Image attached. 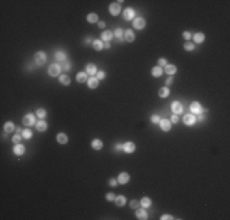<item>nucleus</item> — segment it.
I'll list each match as a JSON object with an SVG mask.
<instances>
[{
	"instance_id": "nucleus-32",
	"label": "nucleus",
	"mask_w": 230,
	"mask_h": 220,
	"mask_svg": "<svg viewBox=\"0 0 230 220\" xmlns=\"http://www.w3.org/2000/svg\"><path fill=\"white\" fill-rule=\"evenodd\" d=\"M165 72L168 74V75H175L176 74V66L175 65H167L165 66Z\"/></svg>"
},
{
	"instance_id": "nucleus-49",
	"label": "nucleus",
	"mask_w": 230,
	"mask_h": 220,
	"mask_svg": "<svg viewBox=\"0 0 230 220\" xmlns=\"http://www.w3.org/2000/svg\"><path fill=\"white\" fill-rule=\"evenodd\" d=\"M173 82H174V78H173L171 76H170V77H168V78H167V81H165V84H167V86H170V84H173Z\"/></svg>"
},
{
	"instance_id": "nucleus-34",
	"label": "nucleus",
	"mask_w": 230,
	"mask_h": 220,
	"mask_svg": "<svg viewBox=\"0 0 230 220\" xmlns=\"http://www.w3.org/2000/svg\"><path fill=\"white\" fill-rule=\"evenodd\" d=\"M114 34L116 38H119L120 42H124V31H122V28H116Z\"/></svg>"
},
{
	"instance_id": "nucleus-54",
	"label": "nucleus",
	"mask_w": 230,
	"mask_h": 220,
	"mask_svg": "<svg viewBox=\"0 0 230 220\" xmlns=\"http://www.w3.org/2000/svg\"><path fill=\"white\" fill-rule=\"evenodd\" d=\"M104 47H105L106 49H109V48H110V43H109V42H105V43H104Z\"/></svg>"
},
{
	"instance_id": "nucleus-18",
	"label": "nucleus",
	"mask_w": 230,
	"mask_h": 220,
	"mask_svg": "<svg viewBox=\"0 0 230 220\" xmlns=\"http://www.w3.org/2000/svg\"><path fill=\"white\" fill-rule=\"evenodd\" d=\"M76 81L78 83H83L86 81H88V75H87V72H78L76 75Z\"/></svg>"
},
{
	"instance_id": "nucleus-19",
	"label": "nucleus",
	"mask_w": 230,
	"mask_h": 220,
	"mask_svg": "<svg viewBox=\"0 0 230 220\" xmlns=\"http://www.w3.org/2000/svg\"><path fill=\"white\" fill-rule=\"evenodd\" d=\"M136 217L140 220H146L148 219V214L145 209H136Z\"/></svg>"
},
{
	"instance_id": "nucleus-20",
	"label": "nucleus",
	"mask_w": 230,
	"mask_h": 220,
	"mask_svg": "<svg viewBox=\"0 0 230 220\" xmlns=\"http://www.w3.org/2000/svg\"><path fill=\"white\" fill-rule=\"evenodd\" d=\"M204 39H206V35H204L202 32H197V33L193 34V40H195L196 43H198V44L203 43Z\"/></svg>"
},
{
	"instance_id": "nucleus-8",
	"label": "nucleus",
	"mask_w": 230,
	"mask_h": 220,
	"mask_svg": "<svg viewBox=\"0 0 230 220\" xmlns=\"http://www.w3.org/2000/svg\"><path fill=\"white\" fill-rule=\"evenodd\" d=\"M135 15H136V12H135L134 9L127 7V9H125V11H124V14H122V16H124V20H126V21H131V20H134Z\"/></svg>"
},
{
	"instance_id": "nucleus-10",
	"label": "nucleus",
	"mask_w": 230,
	"mask_h": 220,
	"mask_svg": "<svg viewBox=\"0 0 230 220\" xmlns=\"http://www.w3.org/2000/svg\"><path fill=\"white\" fill-rule=\"evenodd\" d=\"M132 25H134V27L136 29H143L146 27V21H145V18H142V17H137L134 20Z\"/></svg>"
},
{
	"instance_id": "nucleus-41",
	"label": "nucleus",
	"mask_w": 230,
	"mask_h": 220,
	"mask_svg": "<svg viewBox=\"0 0 230 220\" xmlns=\"http://www.w3.org/2000/svg\"><path fill=\"white\" fill-rule=\"evenodd\" d=\"M160 121V117L158 115H152L151 116V122H153V124H159Z\"/></svg>"
},
{
	"instance_id": "nucleus-16",
	"label": "nucleus",
	"mask_w": 230,
	"mask_h": 220,
	"mask_svg": "<svg viewBox=\"0 0 230 220\" xmlns=\"http://www.w3.org/2000/svg\"><path fill=\"white\" fill-rule=\"evenodd\" d=\"M91 146H92V148H93L94 151H100L102 148H103V142H102L100 140H98V138H94V140L92 141Z\"/></svg>"
},
{
	"instance_id": "nucleus-33",
	"label": "nucleus",
	"mask_w": 230,
	"mask_h": 220,
	"mask_svg": "<svg viewBox=\"0 0 230 220\" xmlns=\"http://www.w3.org/2000/svg\"><path fill=\"white\" fill-rule=\"evenodd\" d=\"M87 21H88L89 23L98 22V15H97V14H88V15H87Z\"/></svg>"
},
{
	"instance_id": "nucleus-43",
	"label": "nucleus",
	"mask_w": 230,
	"mask_h": 220,
	"mask_svg": "<svg viewBox=\"0 0 230 220\" xmlns=\"http://www.w3.org/2000/svg\"><path fill=\"white\" fill-rule=\"evenodd\" d=\"M96 76H97V78H98L99 81L100 80H104L105 78V72H104V71H98Z\"/></svg>"
},
{
	"instance_id": "nucleus-28",
	"label": "nucleus",
	"mask_w": 230,
	"mask_h": 220,
	"mask_svg": "<svg viewBox=\"0 0 230 220\" xmlns=\"http://www.w3.org/2000/svg\"><path fill=\"white\" fill-rule=\"evenodd\" d=\"M92 45H93V48L97 50V52H99V50H102V49L104 48L103 42H102V40H99V39H94L93 43H92Z\"/></svg>"
},
{
	"instance_id": "nucleus-46",
	"label": "nucleus",
	"mask_w": 230,
	"mask_h": 220,
	"mask_svg": "<svg viewBox=\"0 0 230 220\" xmlns=\"http://www.w3.org/2000/svg\"><path fill=\"white\" fill-rule=\"evenodd\" d=\"M170 121L173 122V124H177V122H179V117H177V115L173 114V115H171V117H170Z\"/></svg>"
},
{
	"instance_id": "nucleus-27",
	"label": "nucleus",
	"mask_w": 230,
	"mask_h": 220,
	"mask_svg": "<svg viewBox=\"0 0 230 220\" xmlns=\"http://www.w3.org/2000/svg\"><path fill=\"white\" fill-rule=\"evenodd\" d=\"M66 56L68 55H66V53L63 52V50H58V52L55 53V59H57L58 61H63L64 63V61L66 60Z\"/></svg>"
},
{
	"instance_id": "nucleus-15",
	"label": "nucleus",
	"mask_w": 230,
	"mask_h": 220,
	"mask_svg": "<svg viewBox=\"0 0 230 220\" xmlns=\"http://www.w3.org/2000/svg\"><path fill=\"white\" fill-rule=\"evenodd\" d=\"M87 84H88L89 88L94 89V88H97V87H98V84H99V80L97 78V77H94V76H92V77H91V78H88V81H87Z\"/></svg>"
},
{
	"instance_id": "nucleus-7",
	"label": "nucleus",
	"mask_w": 230,
	"mask_h": 220,
	"mask_svg": "<svg viewBox=\"0 0 230 220\" xmlns=\"http://www.w3.org/2000/svg\"><path fill=\"white\" fill-rule=\"evenodd\" d=\"M120 11H121V7L117 3H111L109 5V12L111 16H117V15L120 14Z\"/></svg>"
},
{
	"instance_id": "nucleus-47",
	"label": "nucleus",
	"mask_w": 230,
	"mask_h": 220,
	"mask_svg": "<svg viewBox=\"0 0 230 220\" xmlns=\"http://www.w3.org/2000/svg\"><path fill=\"white\" fill-rule=\"evenodd\" d=\"M160 219L162 220H171V219H174V217L170 215V214H164V215H162Z\"/></svg>"
},
{
	"instance_id": "nucleus-53",
	"label": "nucleus",
	"mask_w": 230,
	"mask_h": 220,
	"mask_svg": "<svg viewBox=\"0 0 230 220\" xmlns=\"http://www.w3.org/2000/svg\"><path fill=\"white\" fill-rule=\"evenodd\" d=\"M98 27L99 28H104L105 27V22H98Z\"/></svg>"
},
{
	"instance_id": "nucleus-45",
	"label": "nucleus",
	"mask_w": 230,
	"mask_h": 220,
	"mask_svg": "<svg viewBox=\"0 0 230 220\" xmlns=\"http://www.w3.org/2000/svg\"><path fill=\"white\" fill-rule=\"evenodd\" d=\"M158 64H159L160 67H162V66H167V59L165 58H160L159 60H158Z\"/></svg>"
},
{
	"instance_id": "nucleus-55",
	"label": "nucleus",
	"mask_w": 230,
	"mask_h": 220,
	"mask_svg": "<svg viewBox=\"0 0 230 220\" xmlns=\"http://www.w3.org/2000/svg\"><path fill=\"white\" fill-rule=\"evenodd\" d=\"M16 131H17V133H20V132H21V129H20V127L17 126V129H16Z\"/></svg>"
},
{
	"instance_id": "nucleus-37",
	"label": "nucleus",
	"mask_w": 230,
	"mask_h": 220,
	"mask_svg": "<svg viewBox=\"0 0 230 220\" xmlns=\"http://www.w3.org/2000/svg\"><path fill=\"white\" fill-rule=\"evenodd\" d=\"M184 49L187 50V52H192V50L195 49V45H193V43H191V42H186L185 44H184Z\"/></svg>"
},
{
	"instance_id": "nucleus-35",
	"label": "nucleus",
	"mask_w": 230,
	"mask_h": 220,
	"mask_svg": "<svg viewBox=\"0 0 230 220\" xmlns=\"http://www.w3.org/2000/svg\"><path fill=\"white\" fill-rule=\"evenodd\" d=\"M32 136H33V133H32V131H31V130H28V129L22 130V137H23V140H29V138H32Z\"/></svg>"
},
{
	"instance_id": "nucleus-29",
	"label": "nucleus",
	"mask_w": 230,
	"mask_h": 220,
	"mask_svg": "<svg viewBox=\"0 0 230 220\" xmlns=\"http://www.w3.org/2000/svg\"><path fill=\"white\" fill-rule=\"evenodd\" d=\"M14 130H16V127H15V125L12 124L11 121L6 122V124L4 125V131L6 132V133H10V132H12Z\"/></svg>"
},
{
	"instance_id": "nucleus-31",
	"label": "nucleus",
	"mask_w": 230,
	"mask_h": 220,
	"mask_svg": "<svg viewBox=\"0 0 230 220\" xmlns=\"http://www.w3.org/2000/svg\"><path fill=\"white\" fill-rule=\"evenodd\" d=\"M59 81H60V83L64 84V86H69L71 83L70 77H69V76H66V75H60L59 76Z\"/></svg>"
},
{
	"instance_id": "nucleus-24",
	"label": "nucleus",
	"mask_w": 230,
	"mask_h": 220,
	"mask_svg": "<svg viewBox=\"0 0 230 220\" xmlns=\"http://www.w3.org/2000/svg\"><path fill=\"white\" fill-rule=\"evenodd\" d=\"M57 141L60 143V144H66L68 143V141H69V138H68V136H66L65 133H58L57 135Z\"/></svg>"
},
{
	"instance_id": "nucleus-4",
	"label": "nucleus",
	"mask_w": 230,
	"mask_h": 220,
	"mask_svg": "<svg viewBox=\"0 0 230 220\" xmlns=\"http://www.w3.org/2000/svg\"><path fill=\"white\" fill-rule=\"evenodd\" d=\"M22 124L25 126H32L35 124V116L33 114H27L22 117Z\"/></svg>"
},
{
	"instance_id": "nucleus-52",
	"label": "nucleus",
	"mask_w": 230,
	"mask_h": 220,
	"mask_svg": "<svg viewBox=\"0 0 230 220\" xmlns=\"http://www.w3.org/2000/svg\"><path fill=\"white\" fill-rule=\"evenodd\" d=\"M93 40H94V39H92L91 37H87V38H86V40H85V42H86V44H88V43H91V42H92V43H93Z\"/></svg>"
},
{
	"instance_id": "nucleus-25",
	"label": "nucleus",
	"mask_w": 230,
	"mask_h": 220,
	"mask_svg": "<svg viewBox=\"0 0 230 220\" xmlns=\"http://www.w3.org/2000/svg\"><path fill=\"white\" fill-rule=\"evenodd\" d=\"M115 204L117 207H124L126 204V197L125 196H117L115 197Z\"/></svg>"
},
{
	"instance_id": "nucleus-17",
	"label": "nucleus",
	"mask_w": 230,
	"mask_h": 220,
	"mask_svg": "<svg viewBox=\"0 0 230 220\" xmlns=\"http://www.w3.org/2000/svg\"><path fill=\"white\" fill-rule=\"evenodd\" d=\"M35 127H37V131L44 132V131H47V129H48V124L44 120H40V121H38L37 124H35Z\"/></svg>"
},
{
	"instance_id": "nucleus-48",
	"label": "nucleus",
	"mask_w": 230,
	"mask_h": 220,
	"mask_svg": "<svg viewBox=\"0 0 230 220\" xmlns=\"http://www.w3.org/2000/svg\"><path fill=\"white\" fill-rule=\"evenodd\" d=\"M116 185H117V181L115 180V178H110V180H109V186L115 187Z\"/></svg>"
},
{
	"instance_id": "nucleus-21",
	"label": "nucleus",
	"mask_w": 230,
	"mask_h": 220,
	"mask_svg": "<svg viewBox=\"0 0 230 220\" xmlns=\"http://www.w3.org/2000/svg\"><path fill=\"white\" fill-rule=\"evenodd\" d=\"M151 74L153 77H160V76L163 75V69L160 67V66H154L152 70H151Z\"/></svg>"
},
{
	"instance_id": "nucleus-9",
	"label": "nucleus",
	"mask_w": 230,
	"mask_h": 220,
	"mask_svg": "<svg viewBox=\"0 0 230 220\" xmlns=\"http://www.w3.org/2000/svg\"><path fill=\"white\" fill-rule=\"evenodd\" d=\"M182 120H184V124L187 125V126H193V125L196 124V116L193 115V114H187V115H185Z\"/></svg>"
},
{
	"instance_id": "nucleus-1",
	"label": "nucleus",
	"mask_w": 230,
	"mask_h": 220,
	"mask_svg": "<svg viewBox=\"0 0 230 220\" xmlns=\"http://www.w3.org/2000/svg\"><path fill=\"white\" fill-rule=\"evenodd\" d=\"M61 65L59 64H52L49 66L48 69V74L52 76V77H57V76H60V72H61Z\"/></svg>"
},
{
	"instance_id": "nucleus-13",
	"label": "nucleus",
	"mask_w": 230,
	"mask_h": 220,
	"mask_svg": "<svg viewBox=\"0 0 230 220\" xmlns=\"http://www.w3.org/2000/svg\"><path fill=\"white\" fill-rule=\"evenodd\" d=\"M124 39L126 40V42H129V43L134 42V40H135V33L132 32L131 29H126L124 32Z\"/></svg>"
},
{
	"instance_id": "nucleus-50",
	"label": "nucleus",
	"mask_w": 230,
	"mask_h": 220,
	"mask_svg": "<svg viewBox=\"0 0 230 220\" xmlns=\"http://www.w3.org/2000/svg\"><path fill=\"white\" fill-rule=\"evenodd\" d=\"M115 151H116V152L122 151V144H121V143H117V144L115 146Z\"/></svg>"
},
{
	"instance_id": "nucleus-38",
	"label": "nucleus",
	"mask_w": 230,
	"mask_h": 220,
	"mask_svg": "<svg viewBox=\"0 0 230 220\" xmlns=\"http://www.w3.org/2000/svg\"><path fill=\"white\" fill-rule=\"evenodd\" d=\"M22 135H20V133H16V135H15L14 137H12V142L15 143V144H17V143H20V141H21L22 140Z\"/></svg>"
},
{
	"instance_id": "nucleus-3",
	"label": "nucleus",
	"mask_w": 230,
	"mask_h": 220,
	"mask_svg": "<svg viewBox=\"0 0 230 220\" xmlns=\"http://www.w3.org/2000/svg\"><path fill=\"white\" fill-rule=\"evenodd\" d=\"M190 111L192 112L193 115H198V114H202L203 109H202V105L198 103V101H193V103L190 104Z\"/></svg>"
},
{
	"instance_id": "nucleus-12",
	"label": "nucleus",
	"mask_w": 230,
	"mask_h": 220,
	"mask_svg": "<svg viewBox=\"0 0 230 220\" xmlns=\"http://www.w3.org/2000/svg\"><path fill=\"white\" fill-rule=\"evenodd\" d=\"M130 181V175L127 172H121L119 176H117V182L121 183V185H125Z\"/></svg>"
},
{
	"instance_id": "nucleus-30",
	"label": "nucleus",
	"mask_w": 230,
	"mask_h": 220,
	"mask_svg": "<svg viewBox=\"0 0 230 220\" xmlns=\"http://www.w3.org/2000/svg\"><path fill=\"white\" fill-rule=\"evenodd\" d=\"M140 204L143 208H149L151 206H152V201H151V198H148V197H143L140 201Z\"/></svg>"
},
{
	"instance_id": "nucleus-51",
	"label": "nucleus",
	"mask_w": 230,
	"mask_h": 220,
	"mask_svg": "<svg viewBox=\"0 0 230 220\" xmlns=\"http://www.w3.org/2000/svg\"><path fill=\"white\" fill-rule=\"evenodd\" d=\"M204 119H206V117H204L202 114H198V117H197V119L196 120H198V121H203Z\"/></svg>"
},
{
	"instance_id": "nucleus-42",
	"label": "nucleus",
	"mask_w": 230,
	"mask_h": 220,
	"mask_svg": "<svg viewBox=\"0 0 230 220\" xmlns=\"http://www.w3.org/2000/svg\"><path fill=\"white\" fill-rule=\"evenodd\" d=\"M61 69H63L64 71H69V70L71 69V65H70L69 61H64V63H63V66H61Z\"/></svg>"
},
{
	"instance_id": "nucleus-11",
	"label": "nucleus",
	"mask_w": 230,
	"mask_h": 220,
	"mask_svg": "<svg viewBox=\"0 0 230 220\" xmlns=\"http://www.w3.org/2000/svg\"><path fill=\"white\" fill-rule=\"evenodd\" d=\"M159 126L164 132H168V131H170V129H171V122L169 120H167V119H160Z\"/></svg>"
},
{
	"instance_id": "nucleus-36",
	"label": "nucleus",
	"mask_w": 230,
	"mask_h": 220,
	"mask_svg": "<svg viewBox=\"0 0 230 220\" xmlns=\"http://www.w3.org/2000/svg\"><path fill=\"white\" fill-rule=\"evenodd\" d=\"M35 114H37V116L39 117V119H44L45 116H47V110H44L42 108H39L35 110Z\"/></svg>"
},
{
	"instance_id": "nucleus-23",
	"label": "nucleus",
	"mask_w": 230,
	"mask_h": 220,
	"mask_svg": "<svg viewBox=\"0 0 230 220\" xmlns=\"http://www.w3.org/2000/svg\"><path fill=\"white\" fill-rule=\"evenodd\" d=\"M23 153H25V146L20 144V143L15 144V147H14V154H16V155H22Z\"/></svg>"
},
{
	"instance_id": "nucleus-6",
	"label": "nucleus",
	"mask_w": 230,
	"mask_h": 220,
	"mask_svg": "<svg viewBox=\"0 0 230 220\" xmlns=\"http://www.w3.org/2000/svg\"><path fill=\"white\" fill-rule=\"evenodd\" d=\"M122 151L127 154H131V153H134L136 151V144L134 142H126L122 144Z\"/></svg>"
},
{
	"instance_id": "nucleus-22",
	"label": "nucleus",
	"mask_w": 230,
	"mask_h": 220,
	"mask_svg": "<svg viewBox=\"0 0 230 220\" xmlns=\"http://www.w3.org/2000/svg\"><path fill=\"white\" fill-rule=\"evenodd\" d=\"M100 37H102V39H103L104 42H109V40L113 39L114 34H113V32H111V31H104V32L102 33Z\"/></svg>"
},
{
	"instance_id": "nucleus-44",
	"label": "nucleus",
	"mask_w": 230,
	"mask_h": 220,
	"mask_svg": "<svg viewBox=\"0 0 230 220\" xmlns=\"http://www.w3.org/2000/svg\"><path fill=\"white\" fill-rule=\"evenodd\" d=\"M182 37L185 38V39L187 40V42H188V40H190V39L192 38V34H191L190 32H187V31H186V32H184V33H182Z\"/></svg>"
},
{
	"instance_id": "nucleus-2",
	"label": "nucleus",
	"mask_w": 230,
	"mask_h": 220,
	"mask_svg": "<svg viewBox=\"0 0 230 220\" xmlns=\"http://www.w3.org/2000/svg\"><path fill=\"white\" fill-rule=\"evenodd\" d=\"M45 61H47V54H45L44 52H38L37 54L34 55V63L37 64L38 66L44 65Z\"/></svg>"
},
{
	"instance_id": "nucleus-40",
	"label": "nucleus",
	"mask_w": 230,
	"mask_h": 220,
	"mask_svg": "<svg viewBox=\"0 0 230 220\" xmlns=\"http://www.w3.org/2000/svg\"><path fill=\"white\" fill-rule=\"evenodd\" d=\"M140 206H141L140 202H139V201H135V199H134V201H131V202H130V208H132V209H137Z\"/></svg>"
},
{
	"instance_id": "nucleus-14",
	"label": "nucleus",
	"mask_w": 230,
	"mask_h": 220,
	"mask_svg": "<svg viewBox=\"0 0 230 220\" xmlns=\"http://www.w3.org/2000/svg\"><path fill=\"white\" fill-rule=\"evenodd\" d=\"M86 72H87V75L94 76V75H97V72H98V70H97V66L94 64H88L86 66Z\"/></svg>"
},
{
	"instance_id": "nucleus-5",
	"label": "nucleus",
	"mask_w": 230,
	"mask_h": 220,
	"mask_svg": "<svg viewBox=\"0 0 230 220\" xmlns=\"http://www.w3.org/2000/svg\"><path fill=\"white\" fill-rule=\"evenodd\" d=\"M170 108H171L173 114H175V115L181 114L182 110H184V106H182V104L180 103V101H173L171 105H170Z\"/></svg>"
},
{
	"instance_id": "nucleus-39",
	"label": "nucleus",
	"mask_w": 230,
	"mask_h": 220,
	"mask_svg": "<svg viewBox=\"0 0 230 220\" xmlns=\"http://www.w3.org/2000/svg\"><path fill=\"white\" fill-rule=\"evenodd\" d=\"M105 198H106V201H108V202H113V201H115V194L113 192H109V193H106Z\"/></svg>"
},
{
	"instance_id": "nucleus-26",
	"label": "nucleus",
	"mask_w": 230,
	"mask_h": 220,
	"mask_svg": "<svg viewBox=\"0 0 230 220\" xmlns=\"http://www.w3.org/2000/svg\"><path fill=\"white\" fill-rule=\"evenodd\" d=\"M169 93H170V91L168 87H162V88L158 91V95H159L160 98H167V97L169 95Z\"/></svg>"
}]
</instances>
